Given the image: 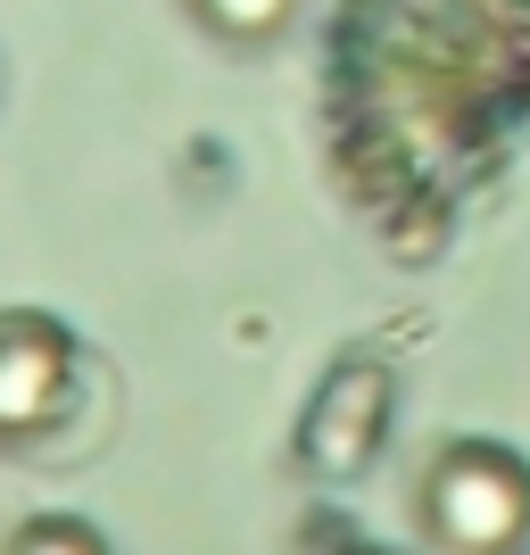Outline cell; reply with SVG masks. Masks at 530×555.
<instances>
[{
  "instance_id": "obj_6",
  "label": "cell",
  "mask_w": 530,
  "mask_h": 555,
  "mask_svg": "<svg viewBox=\"0 0 530 555\" xmlns=\"http://www.w3.org/2000/svg\"><path fill=\"white\" fill-rule=\"evenodd\" d=\"M365 555H373V547H365Z\"/></svg>"
},
{
  "instance_id": "obj_1",
  "label": "cell",
  "mask_w": 530,
  "mask_h": 555,
  "mask_svg": "<svg viewBox=\"0 0 530 555\" xmlns=\"http://www.w3.org/2000/svg\"><path fill=\"white\" fill-rule=\"evenodd\" d=\"M423 522L448 555H514L530 539V464L514 448L456 440L423 481Z\"/></svg>"
},
{
  "instance_id": "obj_5",
  "label": "cell",
  "mask_w": 530,
  "mask_h": 555,
  "mask_svg": "<svg viewBox=\"0 0 530 555\" xmlns=\"http://www.w3.org/2000/svg\"><path fill=\"white\" fill-rule=\"evenodd\" d=\"M0 555H108V547H100V531L67 522V514H42V522H25Z\"/></svg>"
},
{
  "instance_id": "obj_3",
  "label": "cell",
  "mask_w": 530,
  "mask_h": 555,
  "mask_svg": "<svg viewBox=\"0 0 530 555\" xmlns=\"http://www.w3.org/2000/svg\"><path fill=\"white\" fill-rule=\"evenodd\" d=\"M382 415H390V373L382 365H340L332 373V390H323L315 423H307V464L315 473H357L382 440Z\"/></svg>"
},
{
  "instance_id": "obj_4",
  "label": "cell",
  "mask_w": 530,
  "mask_h": 555,
  "mask_svg": "<svg viewBox=\"0 0 530 555\" xmlns=\"http://www.w3.org/2000/svg\"><path fill=\"white\" fill-rule=\"evenodd\" d=\"M199 9V25L208 34H224V42H266V34H282L290 25V9L299 0H191Z\"/></svg>"
},
{
  "instance_id": "obj_2",
  "label": "cell",
  "mask_w": 530,
  "mask_h": 555,
  "mask_svg": "<svg viewBox=\"0 0 530 555\" xmlns=\"http://www.w3.org/2000/svg\"><path fill=\"white\" fill-rule=\"evenodd\" d=\"M75 398V340L50 315H0V440H34Z\"/></svg>"
}]
</instances>
